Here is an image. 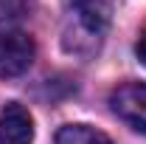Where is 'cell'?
<instances>
[{"mask_svg": "<svg viewBox=\"0 0 146 144\" xmlns=\"http://www.w3.org/2000/svg\"><path fill=\"white\" fill-rule=\"evenodd\" d=\"M34 119L20 102H9L0 113V144H31Z\"/></svg>", "mask_w": 146, "mask_h": 144, "instance_id": "3957f363", "label": "cell"}, {"mask_svg": "<svg viewBox=\"0 0 146 144\" xmlns=\"http://www.w3.org/2000/svg\"><path fill=\"white\" fill-rule=\"evenodd\" d=\"M135 54H138V59L146 65V34H141V40H138V45H135Z\"/></svg>", "mask_w": 146, "mask_h": 144, "instance_id": "8992f818", "label": "cell"}, {"mask_svg": "<svg viewBox=\"0 0 146 144\" xmlns=\"http://www.w3.org/2000/svg\"><path fill=\"white\" fill-rule=\"evenodd\" d=\"M36 54L34 40L25 31H0V76H20L31 68Z\"/></svg>", "mask_w": 146, "mask_h": 144, "instance_id": "6da1fadb", "label": "cell"}, {"mask_svg": "<svg viewBox=\"0 0 146 144\" xmlns=\"http://www.w3.org/2000/svg\"><path fill=\"white\" fill-rule=\"evenodd\" d=\"M56 144H112V139L90 124H65L56 133Z\"/></svg>", "mask_w": 146, "mask_h": 144, "instance_id": "5b68a950", "label": "cell"}, {"mask_svg": "<svg viewBox=\"0 0 146 144\" xmlns=\"http://www.w3.org/2000/svg\"><path fill=\"white\" fill-rule=\"evenodd\" d=\"M110 105L118 119H124L132 130L146 136V85L143 82H124L110 93Z\"/></svg>", "mask_w": 146, "mask_h": 144, "instance_id": "7a4b0ae2", "label": "cell"}, {"mask_svg": "<svg viewBox=\"0 0 146 144\" xmlns=\"http://www.w3.org/2000/svg\"><path fill=\"white\" fill-rule=\"evenodd\" d=\"M70 9L76 23L93 40H101V34L107 31L112 20V0H70Z\"/></svg>", "mask_w": 146, "mask_h": 144, "instance_id": "277c9868", "label": "cell"}]
</instances>
